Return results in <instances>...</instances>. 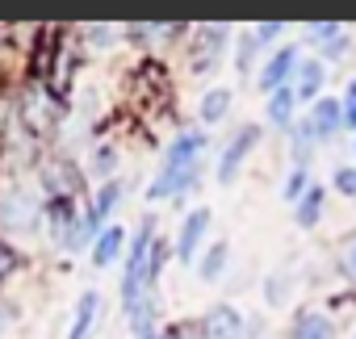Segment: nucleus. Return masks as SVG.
<instances>
[{
	"mask_svg": "<svg viewBox=\"0 0 356 339\" xmlns=\"http://www.w3.org/2000/svg\"><path fill=\"white\" fill-rule=\"evenodd\" d=\"M352 339H356V326H352Z\"/></svg>",
	"mask_w": 356,
	"mask_h": 339,
	"instance_id": "37",
	"label": "nucleus"
},
{
	"mask_svg": "<svg viewBox=\"0 0 356 339\" xmlns=\"http://www.w3.org/2000/svg\"><path fill=\"white\" fill-rule=\"evenodd\" d=\"M134 339H159V335H134Z\"/></svg>",
	"mask_w": 356,
	"mask_h": 339,
	"instance_id": "36",
	"label": "nucleus"
},
{
	"mask_svg": "<svg viewBox=\"0 0 356 339\" xmlns=\"http://www.w3.org/2000/svg\"><path fill=\"white\" fill-rule=\"evenodd\" d=\"M260 138H264V130H260L256 122L239 126V130L227 138V147H222V155H218V163H214V181H218V185H235V181H239L243 163L252 159V151L260 147Z\"/></svg>",
	"mask_w": 356,
	"mask_h": 339,
	"instance_id": "5",
	"label": "nucleus"
},
{
	"mask_svg": "<svg viewBox=\"0 0 356 339\" xmlns=\"http://www.w3.org/2000/svg\"><path fill=\"white\" fill-rule=\"evenodd\" d=\"M126 201V185H122V176H113V181H101L97 189H92V197H88V206L97 210V218L101 222H109L113 214H118V206Z\"/></svg>",
	"mask_w": 356,
	"mask_h": 339,
	"instance_id": "18",
	"label": "nucleus"
},
{
	"mask_svg": "<svg viewBox=\"0 0 356 339\" xmlns=\"http://www.w3.org/2000/svg\"><path fill=\"white\" fill-rule=\"evenodd\" d=\"M339 30H343V22H306L302 26V42H310V51H323Z\"/></svg>",
	"mask_w": 356,
	"mask_h": 339,
	"instance_id": "25",
	"label": "nucleus"
},
{
	"mask_svg": "<svg viewBox=\"0 0 356 339\" xmlns=\"http://www.w3.org/2000/svg\"><path fill=\"white\" fill-rule=\"evenodd\" d=\"M293 97H298V105H314L318 97H327L323 88H327V67L314 59V55H302V63H298V72H293Z\"/></svg>",
	"mask_w": 356,
	"mask_h": 339,
	"instance_id": "12",
	"label": "nucleus"
},
{
	"mask_svg": "<svg viewBox=\"0 0 356 339\" xmlns=\"http://www.w3.org/2000/svg\"><path fill=\"white\" fill-rule=\"evenodd\" d=\"M206 151H210V134H206L202 126L176 130V138L163 147V159H159V167H155V181L143 189V197L155 206V201H181L185 193L202 189Z\"/></svg>",
	"mask_w": 356,
	"mask_h": 339,
	"instance_id": "1",
	"label": "nucleus"
},
{
	"mask_svg": "<svg viewBox=\"0 0 356 339\" xmlns=\"http://www.w3.org/2000/svg\"><path fill=\"white\" fill-rule=\"evenodd\" d=\"M248 30H252L256 47H273V42L285 38V26H281V22H260V26H248Z\"/></svg>",
	"mask_w": 356,
	"mask_h": 339,
	"instance_id": "31",
	"label": "nucleus"
},
{
	"mask_svg": "<svg viewBox=\"0 0 356 339\" xmlns=\"http://www.w3.org/2000/svg\"><path fill=\"white\" fill-rule=\"evenodd\" d=\"M264 335H268V322H264L260 314H252V318H248V331H243V339H264Z\"/></svg>",
	"mask_w": 356,
	"mask_h": 339,
	"instance_id": "34",
	"label": "nucleus"
},
{
	"mask_svg": "<svg viewBox=\"0 0 356 339\" xmlns=\"http://www.w3.org/2000/svg\"><path fill=\"white\" fill-rule=\"evenodd\" d=\"M256 55H260V47H256L252 30H239V42H235V76H239V80H248V76H252Z\"/></svg>",
	"mask_w": 356,
	"mask_h": 339,
	"instance_id": "24",
	"label": "nucleus"
},
{
	"mask_svg": "<svg viewBox=\"0 0 356 339\" xmlns=\"http://www.w3.org/2000/svg\"><path fill=\"white\" fill-rule=\"evenodd\" d=\"M264 117H268V126L277 134H289L293 122H298V97H293V88H277L273 97H264Z\"/></svg>",
	"mask_w": 356,
	"mask_h": 339,
	"instance_id": "16",
	"label": "nucleus"
},
{
	"mask_svg": "<svg viewBox=\"0 0 356 339\" xmlns=\"http://www.w3.org/2000/svg\"><path fill=\"white\" fill-rule=\"evenodd\" d=\"M13 314H17L13 306H0V335H5V331L13 326Z\"/></svg>",
	"mask_w": 356,
	"mask_h": 339,
	"instance_id": "35",
	"label": "nucleus"
},
{
	"mask_svg": "<svg viewBox=\"0 0 356 339\" xmlns=\"http://www.w3.org/2000/svg\"><path fill=\"white\" fill-rule=\"evenodd\" d=\"M47 197L34 185H0V235L5 239H34L42 231Z\"/></svg>",
	"mask_w": 356,
	"mask_h": 339,
	"instance_id": "2",
	"label": "nucleus"
},
{
	"mask_svg": "<svg viewBox=\"0 0 356 339\" xmlns=\"http://www.w3.org/2000/svg\"><path fill=\"white\" fill-rule=\"evenodd\" d=\"M80 38H84V47H88V51L105 55V51H113V42L122 38V26H109V22H92V26H80Z\"/></svg>",
	"mask_w": 356,
	"mask_h": 339,
	"instance_id": "21",
	"label": "nucleus"
},
{
	"mask_svg": "<svg viewBox=\"0 0 356 339\" xmlns=\"http://www.w3.org/2000/svg\"><path fill=\"white\" fill-rule=\"evenodd\" d=\"M210 222H214L210 206H193V210L181 218V226H176V235H172V260H176V264H197L202 243H206V235H210Z\"/></svg>",
	"mask_w": 356,
	"mask_h": 339,
	"instance_id": "6",
	"label": "nucleus"
},
{
	"mask_svg": "<svg viewBox=\"0 0 356 339\" xmlns=\"http://www.w3.org/2000/svg\"><path fill=\"white\" fill-rule=\"evenodd\" d=\"M331 189L339 197H356V163H339L331 172Z\"/></svg>",
	"mask_w": 356,
	"mask_h": 339,
	"instance_id": "28",
	"label": "nucleus"
},
{
	"mask_svg": "<svg viewBox=\"0 0 356 339\" xmlns=\"http://www.w3.org/2000/svg\"><path fill=\"white\" fill-rule=\"evenodd\" d=\"M197 276L206 281V285H214V281H222V272L231 268V243L227 239H218V243H210V247H202V256H197Z\"/></svg>",
	"mask_w": 356,
	"mask_h": 339,
	"instance_id": "17",
	"label": "nucleus"
},
{
	"mask_svg": "<svg viewBox=\"0 0 356 339\" xmlns=\"http://www.w3.org/2000/svg\"><path fill=\"white\" fill-rule=\"evenodd\" d=\"M76 218H80V201L76 197H47L42 206V231L51 235V243L63 251L67 235L76 231Z\"/></svg>",
	"mask_w": 356,
	"mask_h": 339,
	"instance_id": "8",
	"label": "nucleus"
},
{
	"mask_svg": "<svg viewBox=\"0 0 356 339\" xmlns=\"http://www.w3.org/2000/svg\"><path fill=\"white\" fill-rule=\"evenodd\" d=\"M323 210H327V189H323V185H314V189L293 206V222H298L302 231H314V226H318V218H323Z\"/></svg>",
	"mask_w": 356,
	"mask_h": 339,
	"instance_id": "19",
	"label": "nucleus"
},
{
	"mask_svg": "<svg viewBox=\"0 0 356 339\" xmlns=\"http://www.w3.org/2000/svg\"><path fill=\"white\" fill-rule=\"evenodd\" d=\"M168 260H172V239H159V235H155V243H151V260H147V281H151V289L159 285Z\"/></svg>",
	"mask_w": 356,
	"mask_h": 339,
	"instance_id": "27",
	"label": "nucleus"
},
{
	"mask_svg": "<svg viewBox=\"0 0 356 339\" xmlns=\"http://www.w3.org/2000/svg\"><path fill=\"white\" fill-rule=\"evenodd\" d=\"M339 113H343V130L356 134V80L343 84V92H339Z\"/></svg>",
	"mask_w": 356,
	"mask_h": 339,
	"instance_id": "30",
	"label": "nucleus"
},
{
	"mask_svg": "<svg viewBox=\"0 0 356 339\" xmlns=\"http://www.w3.org/2000/svg\"><path fill=\"white\" fill-rule=\"evenodd\" d=\"M155 218L147 214L143 222H138V231L130 235V247H126V260H122V285H118V293H122V310L126 306H134L138 297H147V293H155L151 289V281H147V260H151V243H155Z\"/></svg>",
	"mask_w": 356,
	"mask_h": 339,
	"instance_id": "3",
	"label": "nucleus"
},
{
	"mask_svg": "<svg viewBox=\"0 0 356 339\" xmlns=\"http://www.w3.org/2000/svg\"><path fill=\"white\" fill-rule=\"evenodd\" d=\"M306 126H310V134H314V142L323 147V142H331V138H339L343 134V113H339V97H318L306 113Z\"/></svg>",
	"mask_w": 356,
	"mask_h": 339,
	"instance_id": "10",
	"label": "nucleus"
},
{
	"mask_svg": "<svg viewBox=\"0 0 356 339\" xmlns=\"http://www.w3.org/2000/svg\"><path fill=\"white\" fill-rule=\"evenodd\" d=\"M298 63H302V47H293V42L277 47V51L256 67V88H260L264 97H273L277 88H289V84H293Z\"/></svg>",
	"mask_w": 356,
	"mask_h": 339,
	"instance_id": "7",
	"label": "nucleus"
},
{
	"mask_svg": "<svg viewBox=\"0 0 356 339\" xmlns=\"http://www.w3.org/2000/svg\"><path fill=\"white\" fill-rule=\"evenodd\" d=\"M231 34H235L231 22H202V26H193L189 30V76H210L222 63L227 47H231Z\"/></svg>",
	"mask_w": 356,
	"mask_h": 339,
	"instance_id": "4",
	"label": "nucleus"
},
{
	"mask_svg": "<svg viewBox=\"0 0 356 339\" xmlns=\"http://www.w3.org/2000/svg\"><path fill=\"white\" fill-rule=\"evenodd\" d=\"M159 339H206V335H202V322H172V326H159Z\"/></svg>",
	"mask_w": 356,
	"mask_h": 339,
	"instance_id": "32",
	"label": "nucleus"
},
{
	"mask_svg": "<svg viewBox=\"0 0 356 339\" xmlns=\"http://www.w3.org/2000/svg\"><path fill=\"white\" fill-rule=\"evenodd\" d=\"M118 147H109V142H97L92 147V155L84 159V176H97V181H113V167H118Z\"/></svg>",
	"mask_w": 356,
	"mask_h": 339,
	"instance_id": "20",
	"label": "nucleus"
},
{
	"mask_svg": "<svg viewBox=\"0 0 356 339\" xmlns=\"http://www.w3.org/2000/svg\"><path fill=\"white\" fill-rule=\"evenodd\" d=\"M126 247H130V231H126L122 222H109V226L97 235V243L88 247V264H92V268H113L118 260H126Z\"/></svg>",
	"mask_w": 356,
	"mask_h": 339,
	"instance_id": "11",
	"label": "nucleus"
},
{
	"mask_svg": "<svg viewBox=\"0 0 356 339\" xmlns=\"http://www.w3.org/2000/svg\"><path fill=\"white\" fill-rule=\"evenodd\" d=\"M97 318H101V289H84V293L76 297L67 339H88V335L97 331Z\"/></svg>",
	"mask_w": 356,
	"mask_h": 339,
	"instance_id": "15",
	"label": "nucleus"
},
{
	"mask_svg": "<svg viewBox=\"0 0 356 339\" xmlns=\"http://www.w3.org/2000/svg\"><path fill=\"white\" fill-rule=\"evenodd\" d=\"M310 189H314L310 167H289V176H285V185H281V201H285V206H298Z\"/></svg>",
	"mask_w": 356,
	"mask_h": 339,
	"instance_id": "23",
	"label": "nucleus"
},
{
	"mask_svg": "<svg viewBox=\"0 0 356 339\" xmlns=\"http://www.w3.org/2000/svg\"><path fill=\"white\" fill-rule=\"evenodd\" d=\"M231 105H235V88L231 84H210L197 101V117H202V130L206 126H218L231 117Z\"/></svg>",
	"mask_w": 356,
	"mask_h": 339,
	"instance_id": "14",
	"label": "nucleus"
},
{
	"mask_svg": "<svg viewBox=\"0 0 356 339\" xmlns=\"http://www.w3.org/2000/svg\"><path fill=\"white\" fill-rule=\"evenodd\" d=\"M197 322H202L206 339H243V331H248V314L239 306H231V301L210 306L206 318H197Z\"/></svg>",
	"mask_w": 356,
	"mask_h": 339,
	"instance_id": "9",
	"label": "nucleus"
},
{
	"mask_svg": "<svg viewBox=\"0 0 356 339\" xmlns=\"http://www.w3.org/2000/svg\"><path fill=\"white\" fill-rule=\"evenodd\" d=\"M17 268H22V251H17V247L5 239V235H0V285H5V281L17 272Z\"/></svg>",
	"mask_w": 356,
	"mask_h": 339,
	"instance_id": "29",
	"label": "nucleus"
},
{
	"mask_svg": "<svg viewBox=\"0 0 356 339\" xmlns=\"http://www.w3.org/2000/svg\"><path fill=\"white\" fill-rule=\"evenodd\" d=\"M339 268H343L348 281H356V235L343 243V251H339Z\"/></svg>",
	"mask_w": 356,
	"mask_h": 339,
	"instance_id": "33",
	"label": "nucleus"
},
{
	"mask_svg": "<svg viewBox=\"0 0 356 339\" xmlns=\"http://www.w3.org/2000/svg\"><path fill=\"white\" fill-rule=\"evenodd\" d=\"M348 55H352V34H348V26H343V30H339V34H335V38H331L323 51H314V59H318L323 67H331V63H343Z\"/></svg>",
	"mask_w": 356,
	"mask_h": 339,
	"instance_id": "26",
	"label": "nucleus"
},
{
	"mask_svg": "<svg viewBox=\"0 0 356 339\" xmlns=\"http://www.w3.org/2000/svg\"><path fill=\"white\" fill-rule=\"evenodd\" d=\"M289 293H293V272H289V268H277V272L264 276V301H268L273 310L289 306Z\"/></svg>",
	"mask_w": 356,
	"mask_h": 339,
	"instance_id": "22",
	"label": "nucleus"
},
{
	"mask_svg": "<svg viewBox=\"0 0 356 339\" xmlns=\"http://www.w3.org/2000/svg\"><path fill=\"white\" fill-rule=\"evenodd\" d=\"M335 335H339L335 331V318L327 310H318V306L298 310V318L289 322V339H335Z\"/></svg>",
	"mask_w": 356,
	"mask_h": 339,
	"instance_id": "13",
	"label": "nucleus"
}]
</instances>
